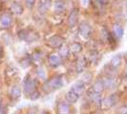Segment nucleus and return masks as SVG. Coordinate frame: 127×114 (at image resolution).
<instances>
[{"instance_id": "nucleus-23", "label": "nucleus", "mask_w": 127, "mask_h": 114, "mask_svg": "<svg viewBox=\"0 0 127 114\" xmlns=\"http://www.w3.org/2000/svg\"><path fill=\"white\" fill-rule=\"evenodd\" d=\"M35 73H36V76H37L39 79L46 81V79H47V73H46V70H45L44 68H38L37 70H36V71H35Z\"/></svg>"}, {"instance_id": "nucleus-5", "label": "nucleus", "mask_w": 127, "mask_h": 114, "mask_svg": "<svg viewBox=\"0 0 127 114\" xmlns=\"http://www.w3.org/2000/svg\"><path fill=\"white\" fill-rule=\"evenodd\" d=\"M49 46L52 49L60 50L64 45V38L60 35H54L49 39Z\"/></svg>"}, {"instance_id": "nucleus-15", "label": "nucleus", "mask_w": 127, "mask_h": 114, "mask_svg": "<svg viewBox=\"0 0 127 114\" xmlns=\"http://www.w3.org/2000/svg\"><path fill=\"white\" fill-rule=\"evenodd\" d=\"M86 65H87V61H86L85 57L77 58L76 62V70L77 71V73H82L86 68Z\"/></svg>"}, {"instance_id": "nucleus-6", "label": "nucleus", "mask_w": 127, "mask_h": 114, "mask_svg": "<svg viewBox=\"0 0 127 114\" xmlns=\"http://www.w3.org/2000/svg\"><path fill=\"white\" fill-rule=\"evenodd\" d=\"M105 89H114L118 87V80L112 75H106L101 78Z\"/></svg>"}, {"instance_id": "nucleus-4", "label": "nucleus", "mask_w": 127, "mask_h": 114, "mask_svg": "<svg viewBox=\"0 0 127 114\" xmlns=\"http://www.w3.org/2000/svg\"><path fill=\"white\" fill-rule=\"evenodd\" d=\"M78 34L84 40H87V39H89L91 37V35H92V27H91V25L88 22L83 21L79 24V26H78Z\"/></svg>"}, {"instance_id": "nucleus-14", "label": "nucleus", "mask_w": 127, "mask_h": 114, "mask_svg": "<svg viewBox=\"0 0 127 114\" xmlns=\"http://www.w3.org/2000/svg\"><path fill=\"white\" fill-rule=\"evenodd\" d=\"M58 114H70L71 108L68 102H59L57 105Z\"/></svg>"}, {"instance_id": "nucleus-24", "label": "nucleus", "mask_w": 127, "mask_h": 114, "mask_svg": "<svg viewBox=\"0 0 127 114\" xmlns=\"http://www.w3.org/2000/svg\"><path fill=\"white\" fill-rule=\"evenodd\" d=\"M69 52H70V50H69V48H61L60 49V51H59V54H60V56L62 57V58H65V57H68L69 55Z\"/></svg>"}, {"instance_id": "nucleus-8", "label": "nucleus", "mask_w": 127, "mask_h": 114, "mask_svg": "<svg viewBox=\"0 0 127 114\" xmlns=\"http://www.w3.org/2000/svg\"><path fill=\"white\" fill-rule=\"evenodd\" d=\"M77 21H78V10L75 8L69 13V15H68V18H67L68 27L71 29L75 28L76 25L77 24Z\"/></svg>"}, {"instance_id": "nucleus-3", "label": "nucleus", "mask_w": 127, "mask_h": 114, "mask_svg": "<svg viewBox=\"0 0 127 114\" xmlns=\"http://www.w3.org/2000/svg\"><path fill=\"white\" fill-rule=\"evenodd\" d=\"M35 90H37L35 80L31 78V77L25 78L24 83H23V92H24V94L27 95V96L29 97V96L32 94V93H33Z\"/></svg>"}, {"instance_id": "nucleus-9", "label": "nucleus", "mask_w": 127, "mask_h": 114, "mask_svg": "<svg viewBox=\"0 0 127 114\" xmlns=\"http://www.w3.org/2000/svg\"><path fill=\"white\" fill-rule=\"evenodd\" d=\"M13 24V18L9 13H3L0 16V27L3 30H8Z\"/></svg>"}, {"instance_id": "nucleus-29", "label": "nucleus", "mask_w": 127, "mask_h": 114, "mask_svg": "<svg viewBox=\"0 0 127 114\" xmlns=\"http://www.w3.org/2000/svg\"><path fill=\"white\" fill-rule=\"evenodd\" d=\"M26 114H36V111L35 110H32V109H29Z\"/></svg>"}, {"instance_id": "nucleus-12", "label": "nucleus", "mask_w": 127, "mask_h": 114, "mask_svg": "<svg viewBox=\"0 0 127 114\" xmlns=\"http://www.w3.org/2000/svg\"><path fill=\"white\" fill-rule=\"evenodd\" d=\"M85 86L86 85L83 83L82 80H77L76 82L74 83L71 89H73L78 96H81L83 94V92L85 91Z\"/></svg>"}, {"instance_id": "nucleus-26", "label": "nucleus", "mask_w": 127, "mask_h": 114, "mask_svg": "<svg viewBox=\"0 0 127 114\" xmlns=\"http://www.w3.org/2000/svg\"><path fill=\"white\" fill-rule=\"evenodd\" d=\"M39 97H40V92H39L38 90H35L33 93H32V94L29 96V98H30L31 100H32V101H34V100H37Z\"/></svg>"}, {"instance_id": "nucleus-20", "label": "nucleus", "mask_w": 127, "mask_h": 114, "mask_svg": "<svg viewBox=\"0 0 127 114\" xmlns=\"http://www.w3.org/2000/svg\"><path fill=\"white\" fill-rule=\"evenodd\" d=\"M69 50L71 52H73L74 54H78L82 51V45L78 42H73L69 46Z\"/></svg>"}, {"instance_id": "nucleus-2", "label": "nucleus", "mask_w": 127, "mask_h": 114, "mask_svg": "<svg viewBox=\"0 0 127 114\" xmlns=\"http://www.w3.org/2000/svg\"><path fill=\"white\" fill-rule=\"evenodd\" d=\"M17 36L21 41H26L27 43H32L38 39V35L36 33L32 32V31L25 30V29L20 30L17 33Z\"/></svg>"}, {"instance_id": "nucleus-31", "label": "nucleus", "mask_w": 127, "mask_h": 114, "mask_svg": "<svg viewBox=\"0 0 127 114\" xmlns=\"http://www.w3.org/2000/svg\"><path fill=\"white\" fill-rule=\"evenodd\" d=\"M125 11H126V13H127V2H126V5H125Z\"/></svg>"}, {"instance_id": "nucleus-34", "label": "nucleus", "mask_w": 127, "mask_h": 114, "mask_svg": "<svg viewBox=\"0 0 127 114\" xmlns=\"http://www.w3.org/2000/svg\"><path fill=\"white\" fill-rule=\"evenodd\" d=\"M4 1H7V0H4Z\"/></svg>"}, {"instance_id": "nucleus-18", "label": "nucleus", "mask_w": 127, "mask_h": 114, "mask_svg": "<svg viewBox=\"0 0 127 114\" xmlns=\"http://www.w3.org/2000/svg\"><path fill=\"white\" fill-rule=\"evenodd\" d=\"M91 89H93L95 92H97V93H100V94H101L102 92L105 90V87H104V85H103V82H102L101 79L95 80V82H94V84H93Z\"/></svg>"}, {"instance_id": "nucleus-25", "label": "nucleus", "mask_w": 127, "mask_h": 114, "mask_svg": "<svg viewBox=\"0 0 127 114\" xmlns=\"http://www.w3.org/2000/svg\"><path fill=\"white\" fill-rule=\"evenodd\" d=\"M35 3H36V0H25L24 1V4L28 9H32L35 5Z\"/></svg>"}, {"instance_id": "nucleus-17", "label": "nucleus", "mask_w": 127, "mask_h": 114, "mask_svg": "<svg viewBox=\"0 0 127 114\" xmlns=\"http://www.w3.org/2000/svg\"><path fill=\"white\" fill-rule=\"evenodd\" d=\"M66 10V6H65V2L63 0H57L54 4V12L57 14L63 13Z\"/></svg>"}, {"instance_id": "nucleus-11", "label": "nucleus", "mask_w": 127, "mask_h": 114, "mask_svg": "<svg viewBox=\"0 0 127 114\" xmlns=\"http://www.w3.org/2000/svg\"><path fill=\"white\" fill-rule=\"evenodd\" d=\"M112 30H113V34L115 35V37L117 39H121L123 37V34H124V29L121 25V23H114L113 27H112Z\"/></svg>"}, {"instance_id": "nucleus-30", "label": "nucleus", "mask_w": 127, "mask_h": 114, "mask_svg": "<svg viewBox=\"0 0 127 114\" xmlns=\"http://www.w3.org/2000/svg\"><path fill=\"white\" fill-rule=\"evenodd\" d=\"M0 114H4V113H3V111H2V109H1V108H0Z\"/></svg>"}, {"instance_id": "nucleus-19", "label": "nucleus", "mask_w": 127, "mask_h": 114, "mask_svg": "<svg viewBox=\"0 0 127 114\" xmlns=\"http://www.w3.org/2000/svg\"><path fill=\"white\" fill-rule=\"evenodd\" d=\"M21 93H22L21 89H20V87L17 86V85L13 86L12 89H11V90H10V95H11V97L13 98V100H17V99H19V98L21 97Z\"/></svg>"}, {"instance_id": "nucleus-32", "label": "nucleus", "mask_w": 127, "mask_h": 114, "mask_svg": "<svg viewBox=\"0 0 127 114\" xmlns=\"http://www.w3.org/2000/svg\"><path fill=\"white\" fill-rule=\"evenodd\" d=\"M125 80H126V82H127V72H126V75H125Z\"/></svg>"}, {"instance_id": "nucleus-10", "label": "nucleus", "mask_w": 127, "mask_h": 114, "mask_svg": "<svg viewBox=\"0 0 127 114\" xmlns=\"http://www.w3.org/2000/svg\"><path fill=\"white\" fill-rule=\"evenodd\" d=\"M87 94H88V97H89L90 101L92 102V103H94L96 106H101L103 98H102V96L100 93L95 92L93 89H89L88 92H87Z\"/></svg>"}, {"instance_id": "nucleus-1", "label": "nucleus", "mask_w": 127, "mask_h": 114, "mask_svg": "<svg viewBox=\"0 0 127 114\" xmlns=\"http://www.w3.org/2000/svg\"><path fill=\"white\" fill-rule=\"evenodd\" d=\"M64 86L63 77L61 75H56L52 77L50 80H47L44 85V90L47 92H54L57 89H61Z\"/></svg>"}, {"instance_id": "nucleus-7", "label": "nucleus", "mask_w": 127, "mask_h": 114, "mask_svg": "<svg viewBox=\"0 0 127 114\" xmlns=\"http://www.w3.org/2000/svg\"><path fill=\"white\" fill-rule=\"evenodd\" d=\"M48 63L52 68H58L62 63V57L60 56L59 53L53 52L48 56Z\"/></svg>"}, {"instance_id": "nucleus-28", "label": "nucleus", "mask_w": 127, "mask_h": 114, "mask_svg": "<svg viewBox=\"0 0 127 114\" xmlns=\"http://www.w3.org/2000/svg\"><path fill=\"white\" fill-rule=\"evenodd\" d=\"M3 56H4V49H3L2 45L0 44V58H2Z\"/></svg>"}, {"instance_id": "nucleus-33", "label": "nucleus", "mask_w": 127, "mask_h": 114, "mask_svg": "<svg viewBox=\"0 0 127 114\" xmlns=\"http://www.w3.org/2000/svg\"><path fill=\"white\" fill-rule=\"evenodd\" d=\"M103 1H108V0H103Z\"/></svg>"}, {"instance_id": "nucleus-21", "label": "nucleus", "mask_w": 127, "mask_h": 114, "mask_svg": "<svg viewBox=\"0 0 127 114\" xmlns=\"http://www.w3.org/2000/svg\"><path fill=\"white\" fill-rule=\"evenodd\" d=\"M11 11L16 15H20L23 13V7L18 2H13L11 5Z\"/></svg>"}, {"instance_id": "nucleus-22", "label": "nucleus", "mask_w": 127, "mask_h": 114, "mask_svg": "<svg viewBox=\"0 0 127 114\" xmlns=\"http://www.w3.org/2000/svg\"><path fill=\"white\" fill-rule=\"evenodd\" d=\"M81 80H82L83 83H84L85 85H87V84H89V83L92 82V80H93V74H92L91 72H89V71H86V72H84L82 74Z\"/></svg>"}, {"instance_id": "nucleus-27", "label": "nucleus", "mask_w": 127, "mask_h": 114, "mask_svg": "<svg viewBox=\"0 0 127 114\" xmlns=\"http://www.w3.org/2000/svg\"><path fill=\"white\" fill-rule=\"evenodd\" d=\"M121 111V114H127V108L126 107H123V108H121V109H120Z\"/></svg>"}, {"instance_id": "nucleus-16", "label": "nucleus", "mask_w": 127, "mask_h": 114, "mask_svg": "<svg viewBox=\"0 0 127 114\" xmlns=\"http://www.w3.org/2000/svg\"><path fill=\"white\" fill-rule=\"evenodd\" d=\"M79 98H80V96H78L73 89H70L69 91L66 92V101L69 104H76Z\"/></svg>"}, {"instance_id": "nucleus-13", "label": "nucleus", "mask_w": 127, "mask_h": 114, "mask_svg": "<svg viewBox=\"0 0 127 114\" xmlns=\"http://www.w3.org/2000/svg\"><path fill=\"white\" fill-rule=\"evenodd\" d=\"M122 64V57L121 54H115L114 56L110 59L109 66L113 69V70H118Z\"/></svg>"}]
</instances>
